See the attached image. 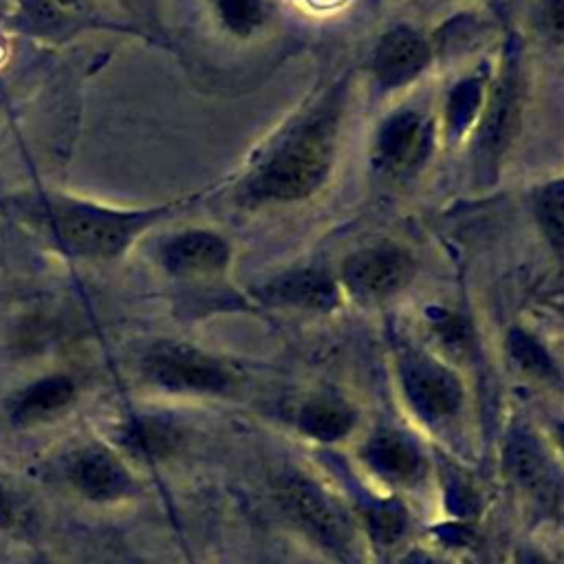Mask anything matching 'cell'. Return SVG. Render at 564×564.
Segmentation results:
<instances>
[{
	"label": "cell",
	"mask_w": 564,
	"mask_h": 564,
	"mask_svg": "<svg viewBox=\"0 0 564 564\" xmlns=\"http://www.w3.org/2000/svg\"><path fill=\"white\" fill-rule=\"evenodd\" d=\"M161 269L187 282L216 280L231 264V245L214 229L187 227L170 234L156 249Z\"/></svg>",
	"instance_id": "9"
},
{
	"label": "cell",
	"mask_w": 564,
	"mask_h": 564,
	"mask_svg": "<svg viewBox=\"0 0 564 564\" xmlns=\"http://www.w3.org/2000/svg\"><path fill=\"white\" fill-rule=\"evenodd\" d=\"M432 143V119L416 108H399L375 132L372 163L388 176H408L425 163Z\"/></svg>",
	"instance_id": "7"
},
{
	"label": "cell",
	"mask_w": 564,
	"mask_h": 564,
	"mask_svg": "<svg viewBox=\"0 0 564 564\" xmlns=\"http://www.w3.org/2000/svg\"><path fill=\"white\" fill-rule=\"evenodd\" d=\"M218 22L236 37H251L262 31L271 18L269 0H214Z\"/></svg>",
	"instance_id": "20"
},
{
	"label": "cell",
	"mask_w": 564,
	"mask_h": 564,
	"mask_svg": "<svg viewBox=\"0 0 564 564\" xmlns=\"http://www.w3.org/2000/svg\"><path fill=\"white\" fill-rule=\"evenodd\" d=\"M416 273L412 251L394 240L364 245L350 251L339 267L337 282L361 304H381L401 293Z\"/></svg>",
	"instance_id": "3"
},
{
	"label": "cell",
	"mask_w": 564,
	"mask_h": 564,
	"mask_svg": "<svg viewBox=\"0 0 564 564\" xmlns=\"http://www.w3.org/2000/svg\"><path fill=\"white\" fill-rule=\"evenodd\" d=\"M40 207L42 223L64 253L84 260H115L165 218L176 200L150 207H115L68 194H46Z\"/></svg>",
	"instance_id": "2"
},
{
	"label": "cell",
	"mask_w": 564,
	"mask_h": 564,
	"mask_svg": "<svg viewBox=\"0 0 564 564\" xmlns=\"http://www.w3.org/2000/svg\"><path fill=\"white\" fill-rule=\"evenodd\" d=\"M489 79L491 77L485 70L471 73L449 88L443 106V128L449 139H460L469 128L476 126L487 97Z\"/></svg>",
	"instance_id": "17"
},
{
	"label": "cell",
	"mask_w": 564,
	"mask_h": 564,
	"mask_svg": "<svg viewBox=\"0 0 564 564\" xmlns=\"http://www.w3.org/2000/svg\"><path fill=\"white\" fill-rule=\"evenodd\" d=\"M505 471L513 485L538 502L557 500V478L542 443L527 430H516L505 445Z\"/></svg>",
	"instance_id": "12"
},
{
	"label": "cell",
	"mask_w": 564,
	"mask_h": 564,
	"mask_svg": "<svg viewBox=\"0 0 564 564\" xmlns=\"http://www.w3.org/2000/svg\"><path fill=\"white\" fill-rule=\"evenodd\" d=\"M73 485L90 500H119L134 489V480L126 465L101 447H88L70 465Z\"/></svg>",
	"instance_id": "14"
},
{
	"label": "cell",
	"mask_w": 564,
	"mask_h": 564,
	"mask_svg": "<svg viewBox=\"0 0 564 564\" xmlns=\"http://www.w3.org/2000/svg\"><path fill=\"white\" fill-rule=\"evenodd\" d=\"M143 372L154 386L181 394H218L234 383L220 359L183 341L154 344L143 357Z\"/></svg>",
	"instance_id": "5"
},
{
	"label": "cell",
	"mask_w": 564,
	"mask_h": 564,
	"mask_svg": "<svg viewBox=\"0 0 564 564\" xmlns=\"http://www.w3.org/2000/svg\"><path fill=\"white\" fill-rule=\"evenodd\" d=\"M181 441V432L172 421L154 414H143L128 421L121 430V445L141 460L167 458Z\"/></svg>",
	"instance_id": "16"
},
{
	"label": "cell",
	"mask_w": 564,
	"mask_h": 564,
	"mask_svg": "<svg viewBox=\"0 0 564 564\" xmlns=\"http://www.w3.org/2000/svg\"><path fill=\"white\" fill-rule=\"evenodd\" d=\"M278 498L284 511L319 544L335 553L352 546V522L341 502L308 476L291 474L280 480Z\"/></svg>",
	"instance_id": "6"
},
{
	"label": "cell",
	"mask_w": 564,
	"mask_h": 564,
	"mask_svg": "<svg viewBox=\"0 0 564 564\" xmlns=\"http://www.w3.org/2000/svg\"><path fill=\"white\" fill-rule=\"evenodd\" d=\"M531 209L533 218L546 238L549 247L555 251V256H562L564 245V185L562 178L542 183L533 189L531 196Z\"/></svg>",
	"instance_id": "19"
},
{
	"label": "cell",
	"mask_w": 564,
	"mask_h": 564,
	"mask_svg": "<svg viewBox=\"0 0 564 564\" xmlns=\"http://www.w3.org/2000/svg\"><path fill=\"white\" fill-rule=\"evenodd\" d=\"M507 348L511 359L529 375L533 377H551L553 375V361L551 355L544 350V346L529 335L527 330L513 328L507 337Z\"/></svg>",
	"instance_id": "21"
},
{
	"label": "cell",
	"mask_w": 564,
	"mask_h": 564,
	"mask_svg": "<svg viewBox=\"0 0 564 564\" xmlns=\"http://www.w3.org/2000/svg\"><path fill=\"white\" fill-rule=\"evenodd\" d=\"M346 112V79L333 84L271 139L238 183L245 205H284L311 198L328 181Z\"/></svg>",
	"instance_id": "1"
},
{
	"label": "cell",
	"mask_w": 564,
	"mask_h": 564,
	"mask_svg": "<svg viewBox=\"0 0 564 564\" xmlns=\"http://www.w3.org/2000/svg\"><path fill=\"white\" fill-rule=\"evenodd\" d=\"M361 458L379 478L394 485H412L425 467L419 445L399 430L372 434L361 447Z\"/></svg>",
	"instance_id": "13"
},
{
	"label": "cell",
	"mask_w": 564,
	"mask_h": 564,
	"mask_svg": "<svg viewBox=\"0 0 564 564\" xmlns=\"http://www.w3.org/2000/svg\"><path fill=\"white\" fill-rule=\"evenodd\" d=\"M368 529L381 544L397 542L405 531V509L397 500H379L368 511Z\"/></svg>",
	"instance_id": "22"
},
{
	"label": "cell",
	"mask_w": 564,
	"mask_h": 564,
	"mask_svg": "<svg viewBox=\"0 0 564 564\" xmlns=\"http://www.w3.org/2000/svg\"><path fill=\"white\" fill-rule=\"evenodd\" d=\"M397 375L408 405L421 421L443 425L460 412L463 383L438 357L408 348L397 359Z\"/></svg>",
	"instance_id": "4"
},
{
	"label": "cell",
	"mask_w": 564,
	"mask_h": 564,
	"mask_svg": "<svg viewBox=\"0 0 564 564\" xmlns=\"http://www.w3.org/2000/svg\"><path fill=\"white\" fill-rule=\"evenodd\" d=\"M511 564H555V562L542 551H538L535 546H518L513 551Z\"/></svg>",
	"instance_id": "23"
},
{
	"label": "cell",
	"mask_w": 564,
	"mask_h": 564,
	"mask_svg": "<svg viewBox=\"0 0 564 564\" xmlns=\"http://www.w3.org/2000/svg\"><path fill=\"white\" fill-rule=\"evenodd\" d=\"M434 57L432 42L410 24L390 26L375 44L370 73L381 93H397L414 84Z\"/></svg>",
	"instance_id": "10"
},
{
	"label": "cell",
	"mask_w": 564,
	"mask_h": 564,
	"mask_svg": "<svg viewBox=\"0 0 564 564\" xmlns=\"http://www.w3.org/2000/svg\"><path fill=\"white\" fill-rule=\"evenodd\" d=\"M11 518H13V513H11V502H9V496H7L4 487L0 485V527H2V529L9 527V524H11Z\"/></svg>",
	"instance_id": "25"
},
{
	"label": "cell",
	"mask_w": 564,
	"mask_h": 564,
	"mask_svg": "<svg viewBox=\"0 0 564 564\" xmlns=\"http://www.w3.org/2000/svg\"><path fill=\"white\" fill-rule=\"evenodd\" d=\"M297 427L313 441L335 443L355 427V412L337 397H313L297 410Z\"/></svg>",
	"instance_id": "15"
},
{
	"label": "cell",
	"mask_w": 564,
	"mask_h": 564,
	"mask_svg": "<svg viewBox=\"0 0 564 564\" xmlns=\"http://www.w3.org/2000/svg\"><path fill=\"white\" fill-rule=\"evenodd\" d=\"M520 101V70L518 64L509 59L502 64L498 77L489 79L487 97L474 126L476 161L487 163L489 167L498 165L518 128Z\"/></svg>",
	"instance_id": "8"
},
{
	"label": "cell",
	"mask_w": 564,
	"mask_h": 564,
	"mask_svg": "<svg viewBox=\"0 0 564 564\" xmlns=\"http://www.w3.org/2000/svg\"><path fill=\"white\" fill-rule=\"evenodd\" d=\"M73 394H75V386L68 377L55 375V377L40 379L31 388H26L24 394L20 397L15 416L20 421H35V419L48 416L62 410L64 405H68Z\"/></svg>",
	"instance_id": "18"
},
{
	"label": "cell",
	"mask_w": 564,
	"mask_h": 564,
	"mask_svg": "<svg viewBox=\"0 0 564 564\" xmlns=\"http://www.w3.org/2000/svg\"><path fill=\"white\" fill-rule=\"evenodd\" d=\"M258 295L275 306L324 313L337 308L341 300V286L337 275L324 267L306 264L275 273L258 286Z\"/></svg>",
	"instance_id": "11"
},
{
	"label": "cell",
	"mask_w": 564,
	"mask_h": 564,
	"mask_svg": "<svg viewBox=\"0 0 564 564\" xmlns=\"http://www.w3.org/2000/svg\"><path fill=\"white\" fill-rule=\"evenodd\" d=\"M397 564H452L449 560L432 553V551H423V549H412L408 551Z\"/></svg>",
	"instance_id": "24"
}]
</instances>
